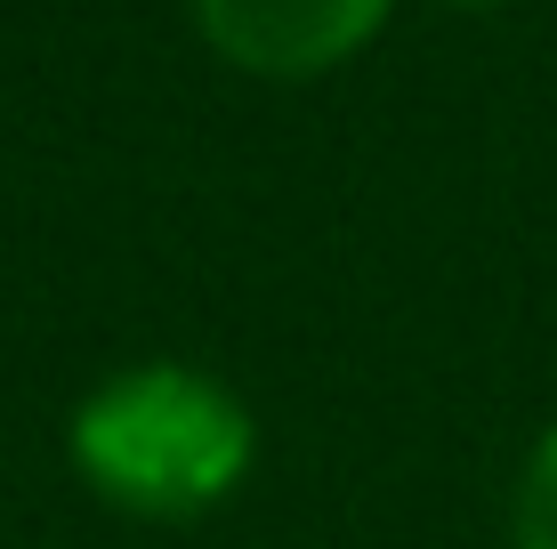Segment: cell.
I'll list each match as a JSON object with an SVG mask.
<instances>
[{"mask_svg": "<svg viewBox=\"0 0 557 549\" xmlns=\"http://www.w3.org/2000/svg\"><path fill=\"white\" fill-rule=\"evenodd\" d=\"M210 57L251 82H315L380 41L396 0H186Z\"/></svg>", "mask_w": 557, "mask_h": 549, "instance_id": "obj_2", "label": "cell"}, {"mask_svg": "<svg viewBox=\"0 0 557 549\" xmlns=\"http://www.w3.org/2000/svg\"><path fill=\"white\" fill-rule=\"evenodd\" d=\"M453 9H493V0H453Z\"/></svg>", "mask_w": 557, "mask_h": 549, "instance_id": "obj_4", "label": "cell"}, {"mask_svg": "<svg viewBox=\"0 0 557 549\" xmlns=\"http://www.w3.org/2000/svg\"><path fill=\"white\" fill-rule=\"evenodd\" d=\"M82 494L138 525H195L226 509L259 469V412L186 355H146L82 388L65 421Z\"/></svg>", "mask_w": 557, "mask_h": 549, "instance_id": "obj_1", "label": "cell"}, {"mask_svg": "<svg viewBox=\"0 0 557 549\" xmlns=\"http://www.w3.org/2000/svg\"><path fill=\"white\" fill-rule=\"evenodd\" d=\"M509 549H557V421L533 437L509 485Z\"/></svg>", "mask_w": 557, "mask_h": 549, "instance_id": "obj_3", "label": "cell"}]
</instances>
